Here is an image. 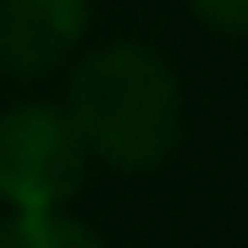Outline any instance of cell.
<instances>
[{"label":"cell","mask_w":248,"mask_h":248,"mask_svg":"<svg viewBox=\"0 0 248 248\" xmlns=\"http://www.w3.org/2000/svg\"><path fill=\"white\" fill-rule=\"evenodd\" d=\"M61 110L72 116L94 166L116 177H149L182 149L187 94L177 66L149 39L83 45L66 66Z\"/></svg>","instance_id":"1"},{"label":"cell","mask_w":248,"mask_h":248,"mask_svg":"<svg viewBox=\"0 0 248 248\" xmlns=\"http://www.w3.org/2000/svg\"><path fill=\"white\" fill-rule=\"evenodd\" d=\"M94 160L61 99H11L0 110V210L55 215L72 210Z\"/></svg>","instance_id":"2"},{"label":"cell","mask_w":248,"mask_h":248,"mask_svg":"<svg viewBox=\"0 0 248 248\" xmlns=\"http://www.w3.org/2000/svg\"><path fill=\"white\" fill-rule=\"evenodd\" d=\"M94 0H0V78L45 83L89 45Z\"/></svg>","instance_id":"3"},{"label":"cell","mask_w":248,"mask_h":248,"mask_svg":"<svg viewBox=\"0 0 248 248\" xmlns=\"http://www.w3.org/2000/svg\"><path fill=\"white\" fill-rule=\"evenodd\" d=\"M0 248H110L72 210L55 215H0Z\"/></svg>","instance_id":"4"},{"label":"cell","mask_w":248,"mask_h":248,"mask_svg":"<svg viewBox=\"0 0 248 248\" xmlns=\"http://www.w3.org/2000/svg\"><path fill=\"white\" fill-rule=\"evenodd\" d=\"M187 11L226 39H248V0H187Z\"/></svg>","instance_id":"5"}]
</instances>
